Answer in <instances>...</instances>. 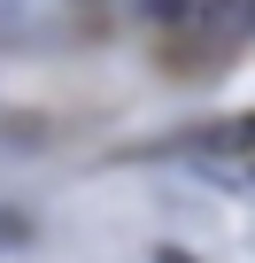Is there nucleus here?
I'll return each mask as SVG.
<instances>
[]
</instances>
